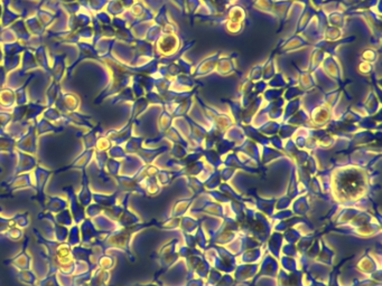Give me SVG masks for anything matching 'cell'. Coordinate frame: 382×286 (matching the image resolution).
Returning <instances> with one entry per match:
<instances>
[{
  "mask_svg": "<svg viewBox=\"0 0 382 286\" xmlns=\"http://www.w3.org/2000/svg\"><path fill=\"white\" fill-rule=\"evenodd\" d=\"M62 191L68 196L69 209L71 212L74 224L80 226L86 218V215L85 208L81 205L78 199V196H76V190L74 189L73 186H65L62 188Z\"/></svg>",
  "mask_w": 382,
  "mask_h": 286,
  "instance_id": "3957f363",
  "label": "cell"
},
{
  "mask_svg": "<svg viewBox=\"0 0 382 286\" xmlns=\"http://www.w3.org/2000/svg\"><path fill=\"white\" fill-rule=\"evenodd\" d=\"M16 277L18 279V282L25 285L29 286H35L38 281L36 273L33 271V268L31 270H25V271H18L16 274Z\"/></svg>",
  "mask_w": 382,
  "mask_h": 286,
  "instance_id": "5bb4252c",
  "label": "cell"
},
{
  "mask_svg": "<svg viewBox=\"0 0 382 286\" xmlns=\"http://www.w3.org/2000/svg\"><path fill=\"white\" fill-rule=\"evenodd\" d=\"M71 246H76V245L81 244V234H80V226L73 224L70 227L69 230V237L66 241Z\"/></svg>",
  "mask_w": 382,
  "mask_h": 286,
  "instance_id": "ac0fdd59",
  "label": "cell"
},
{
  "mask_svg": "<svg viewBox=\"0 0 382 286\" xmlns=\"http://www.w3.org/2000/svg\"><path fill=\"white\" fill-rule=\"evenodd\" d=\"M54 217H55V220L57 221V224L63 225V226H65V227H69V228L74 224L73 217H72L71 212H70L69 208L68 209H64L63 212L54 215Z\"/></svg>",
  "mask_w": 382,
  "mask_h": 286,
  "instance_id": "2e32d148",
  "label": "cell"
},
{
  "mask_svg": "<svg viewBox=\"0 0 382 286\" xmlns=\"http://www.w3.org/2000/svg\"><path fill=\"white\" fill-rule=\"evenodd\" d=\"M72 255L75 261L84 263L89 272L92 273L96 270V259L98 258V255L91 247L83 246L81 244L76 245L72 247Z\"/></svg>",
  "mask_w": 382,
  "mask_h": 286,
  "instance_id": "52a82bcc",
  "label": "cell"
},
{
  "mask_svg": "<svg viewBox=\"0 0 382 286\" xmlns=\"http://www.w3.org/2000/svg\"><path fill=\"white\" fill-rule=\"evenodd\" d=\"M0 187L6 190L5 195H0V198H6L8 196H11L14 192L23 190V189H35L34 180L29 173L24 174H17L16 177L10 180H6V181L0 184Z\"/></svg>",
  "mask_w": 382,
  "mask_h": 286,
  "instance_id": "7a4b0ae2",
  "label": "cell"
},
{
  "mask_svg": "<svg viewBox=\"0 0 382 286\" xmlns=\"http://www.w3.org/2000/svg\"><path fill=\"white\" fill-rule=\"evenodd\" d=\"M53 174V171L46 170L43 168H37L35 170V190H36V201L39 203V206L42 207V210L45 209V203H46V185L50 177Z\"/></svg>",
  "mask_w": 382,
  "mask_h": 286,
  "instance_id": "5b68a950",
  "label": "cell"
},
{
  "mask_svg": "<svg viewBox=\"0 0 382 286\" xmlns=\"http://www.w3.org/2000/svg\"><path fill=\"white\" fill-rule=\"evenodd\" d=\"M119 192L116 191L113 195L99 194V192H93V202L101 206L102 208H109L117 205V199H118Z\"/></svg>",
  "mask_w": 382,
  "mask_h": 286,
  "instance_id": "7c38bea8",
  "label": "cell"
},
{
  "mask_svg": "<svg viewBox=\"0 0 382 286\" xmlns=\"http://www.w3.org/2000/svg\"><path fill=\"white\" fill-rule=\"evenodd\" d=\"M13 221L16 227H18L20 229H26L31 224V218H29V214L27 212L17 213L13 216Z\"/></svg>",
  "mask_w": 382,
  "mask_h": 286,
  "instance_id": "e0dca14e",
  "label": "cell"
},
{
  "mask_svg": "<svg viewBox=\"0 0 382 286\" xmlns=\"http://www.w3.org/2000/svg\"><path fill=\"white\" fill-rule=\"evenodd\" d=\"M35 286H62L58 281L57 274H52V275H46L44 278L38 279Z\"/></svg>",
  "mask_w": 382,
  "mask_h": 286,
  "instance_id": "44dd1931",
  "label": "cell"
},
{
  "mask_svg": "<svg viewBox=\"0 0 382 286\" xmlns=\"http://www.w3.org/2000/svg\"><path fill=\"white\" fill-rule=\"evenodd\" d=\"M92 220H93V223H95L97 228L99 230L105 232V234H108V232L119 228L118 224H117L116 221L109 219L108 217H105L103 214L98 216V217H96V218H93Z\"/></svg>",
  "mask_w": 382,
  "mask_h": 286,
  "instance_id": "4fadbf2b",
  "label": "cell"
},
{
  "mask_svg": "<svg viewBox=\"0 0 382 286\" xmlns=\"http://www.w3.org/2000/svg\"><path fill=\"white\" fill-rule=\"evenodd\" d=\"M80 286H89V284L85 283V284H82V285H80Z\"/></svg>",
  "mask_w": 382,
  "mask_h": 286,
  "instance_id": "d4e9b609",
  "label": "cell"
},
{
  "mask_svg": "<svg viewBox=\"0 0 382 286\" xmlns=\"http://www.w3.org/2000/svg\"><path fill=\"white\" fill-rule=\"evenodd\" d=\"M80 234H81V245L83 246H90L92 243H95L102 236L107 235L105 232L99 230L93 220L90 218H85L83 223L80 225Z\"/></svg>",
  "mask_w": 382,
  "mask_h": 286,
  "instance_id": "8992f818",
  "label": "cell"
},
{
  "mask_svg": "<svg viewBox=\"0 0 382 286\" xmlns=\"http://www.w3.org/2000/svg\"><path fill=\"white\" fill-rule=\"evenodd\" d=\"M69 208V201L65 198H61L58 196H46L45 209L53 215L63 212L64 209Z\"/></svg>",
  "mask_w": 382,
  "mask_h": 286,
  "instance_id": "30bf717a",
  "label": "cell"
},
{
  "mask_svg": "<svg viewBox=\"0 0 382 286\" xmlns=\"http://www.w3.org/2000/svg\"><path fill=\"white\" fill-rule=\"evenodd\" d=\"M3 236L9 239V241L11 242H19L25 237V232H24V229H20L18 228V227L13 226L11 228H9L7 231H6L5 234H3Z\"/></svg>",
  "mask_w": 382,
  "mask_h": 286,
  "instance_id": "d6986e66",
  "label": "cell"
},
{
  "mask_svg": "<svg viewBox=\"0 0 382 286\" xmlns=\"http://www.w3.org/2000/svg\"><path fill=\"white\" fill-rule=\"evenodd\" d=\"M78 199L80 203L84 208L93 202V192L91 191V188L89 186V179H87L86 172L83 169V176H82V184H81V189L79 192H76Z\"/></svg>",
  "mask_w": 382,
  "mask_h": 286,
  "instance_id": "9c48e42d",
  "label": "cell"
},
{
  "mask_svg": "<svg viewBox=\"0 0 382 286\" xmlns=\"http://www.w3.org/2000/svg\"><path fill=\"white\" fill-rule=\"evenodd\" d=\"M33 234L36 237L37 243L46 249V254L50 256H58L62 258H68V257H73L72 255V246L68 242L65 243H58L56 241H49L46 239L40 232L36 229L33 228Z\"/></svg>",
  "mask_w": 382,
  "mask_h": 286,
  "instance_id": "6da1fadb",
  "label": "cell"
},
{
  "mask_svg": "<svg viewBox=\"0 0 382 286\" xmlns=\"http://www.w3.org/2000/svg\"><path fill=\"white\" fill-rule=\"evenodd\" d=\"M36 163H35L32 159H29L28 157H21V160L19 162L18 167L16 168V174H20L21 172H26V171H31L32 169L35 168Z\"/></svg>",
  "mask_w": 382,
  "mask_h": 286,
  "instance_id": "ffe728a7",
  "label": "cell"
},
{
  "mask_svg": "<svg viewBox=\"0 0 382 286\" xmlns=\"http://www.w3.org/2000/svg\"><path fill=\"white\" fill-rule=\"evenodd\" d=\"M3 212H4V208L2 206H0V214H2Z\"/></svg>",
  "mask_w": 382,
  "mask_h": 286,
  "instance_id": "cb8c5ba5",
  "label": "cell"
},
{
  "mask_svg": "<svg viewBox=\"0 0 382 286\" xmlns=\"http://www.w3.org/2000/svg\"><path fill=\"white\" fill-rule=\"evenodd\" d=\"M37 218L39 220H46L52 225L53 227V232H54V238L55 241L58 243H65L68 241L69 237V227H65L63 225L57 224V221L55 220L54 215L52 213L48 212V210H42L37 216Z\"/></svg>",
  "mask_w": 382,
  "mask_h": 286,
  "instance_id": "ba28073f",
  "label": "cell"
},
{
  "mask_svg": "<svg viewBox=\"0 0 382 286\" xmlns=\"http://www.w3.org/2000/svg\"><path fill=\"white\" fill-rule=\"evenodd\" d=\"M29 244V237L25 234L24 237V243H23V247L18 254H16L13 257L5 261L4 264L8 265L16 268L17 271H25V270H31L33 268V258L32 256L28 254L27 248Z\"/></svg>",
  "mask_w": 382,
  "mask_h": 286,
  "instance_id": "277c9868",
  "label": "cell"
},
{
  "mask_svg": "<svg viewBox=\"0 0 382 286\" xmlns=\"http://www.w3.org/2000/svg\"><path fill=\"white\" fill-rule=\"evenodd\" d=\"M102 210L103 208L101 206L97 205V203L92 202L90 203L89 206L85 207V215H86V218H90V219H93L98 217V216H100L102 214Z\"/></svg>",
  "mask_w": 382,
  "mask_h": 286,
  "instance_id": "7402d4cb",
  "label": "cell"
},
{
  "mask_svg": "<svg viewBox=\"0 0 382 286\" xmlns=\"http://www.w3.org/2000/svg\"><path fill=\"white\" fill-rule=\"evenodd\" d=\"M116 264V259L114 256H110L108 254L99 255L96 259V268H101V270L110 271Z\"/></svg>",
  "mask_w": 382,
  "mask_h": 286,
  "instance_id": "9a60e30c",
  "label": "cell"
},
{
  "mask_svg": "<svg viewBox=\"0 0 382 286\" xmlns=\"http://www.w3.org/2000/svg\"><path fill=\"white\" fill-rule=\"evenodd\" d=\"M111 278L110 271L101 270V268H96L93 271L91 278L89 279V286H109Z\"/></svg>",
  "mask_w": 382,
  "mask_h": 286,
  "instance_id": "8fae6325",
  "label": "cell"
},
{
  "mask_svg": "<svg viewBox=\"0 0 382 286\" xmlns=\"http://www.w3.org/2000/svg\"><path fill=\"white\" fill-rule=\"evenodd\" d=\"M15 226L13 217H5V216H0V235L5 234L11 227Z\"/></svg>",
  "mask_w": 382,
  "mask_h": 286,
  "instance_id": "603a6c76",
  "label": "cell"
}]
</instances>
